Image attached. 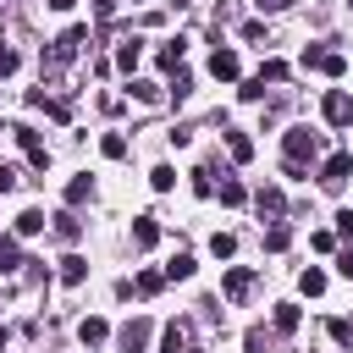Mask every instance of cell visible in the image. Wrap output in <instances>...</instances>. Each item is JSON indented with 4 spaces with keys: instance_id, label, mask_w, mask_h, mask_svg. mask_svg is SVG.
<instances>
[{
    "instance_id": "cell-37",
    "label": "cell",
    "mask_w": 353,
    "mask_h": 353,
    "mask_svg": "<svg viewBox=\"0 0 353 353\" xmlns=\"http://www.w3.org/2000/svg\"><path fill=\"white\" fill-rule=\"evenodd\" d=\"M11 72H17V50L0 39V77H11Z\"/></svg>"
},
{
    "instance_id": "cell-7",
    "label": "cell",
    "mask_w": 353,
    "mask_h": 353,
    "mask_svg": "<svg viewBox=\"0 0 353 353\" xmlns=\"http://www.w3.org/2000/svg\"><path fill=\"white\" fill-rule=\"evenodd\" d=\"M320 116H325L331 127H347V121H353V94H342V88H331V94L320 99Z\"/></svg>"
},
{
    "instance_id": "cell-1",
    "label": "cell",
    "mask_w": 353,
    "mask_h": 353,
    "mask_svg": "<svg viewBox=\"0 0 353 353\" xmlns=\"http://www.w3.org/2000/svg\"><path fill=\"white\" fill-rule=\"evenodd\" d=\"M281 149H287V176H298V171H303V160H314V154H320V138H314L309 127H292V132L281 138Z\"/></svg>"
},
{
    "instance_id": "cell-39",
    "label": "cell",
    "mask_w": 353,
    "mask_h": 353,
    "mask_svg": "<svg viewBox=\"0 0 353 353\" xmlns=\"http://www.w3.org/2000/svg\"><path fill=\"white\" fill-rule=\"evenodd\" d=\"M336 270H342V276L353 281V248H342V254H336Z\"/></svg>"
},
{
    "instance_id": "cell-34",
    "label": "cell",
    "mask_w": 353,
    "mask_h": 353,
    "mask_svg": "<svg viewBox=\"0 0 353 353\" xmlns=\"http://www.w3.org/2000/svg\"><path fill=\"white\" fill-rule=\"evenodd\" d=\"M22 188V171L17 165H0V193H17Z\"/></svg>"
},
{
    "instance_id": "cell-19",
    "label": "cell",
    "mask_w": 353,
    "mask_h": 353,
    "mask_svg": "<svg viewBox=\"0 0 353 353\" xmlns=\"http://www.w3.org/2000/svg\"><path fill=\"white\" fill-rule=\"evenodd\" d=\"M77 336H83V342H88V347H94V342H105V336H110V325H105V320H99V314H88V320H83V325H77Z\"/></svg>"
},
{
    "instance_id": "cell-23",
    "label": "cell",
    "mask_w": 353,
    "mask_h": 353,
    "mask_svg": "<svg viewBox=\"0 0 353 353\" xmlns=\"http://www.w3.org/2000/svg\"><path fill=\"white\" fill-rule=\"evenodd\" d=\"M298 292H309V298H320V292H325V270H314V265H309V270L298 276Z\"/></svg>"
},
{
    "instance_id": "cell-40",
    "label": "cell",
    "mask_w": 353,
    "mask_h": 353,
    "mask_svg": "<svg viewBox=\"0 0 353 353\" xmlns=\"http://www.w3.org/2000/svg\"><path fill=\"white\" fill-rule=\"evenodd\" d=\"M44 6H50V11H72L77 0H44Z\"/></svg>"
},
{
    "instance_id": "cell-30",
    "label": "cell",
    "mask_w": 353,
    "mask_h": 353,
    "mask_svg": "<svg viewBox=\"0 0 353 353\" xmlns=\"http://www.w3.org/2000/svg\"><path fill=\"white\" fill-rule=\"evenodd\" d=\"M287 243H292V232H287V226H281V221H276V226H270V232H265V248H270V254H281V248H287Z\"/></svg>"
},
{
    "instance_id": "cell-36",
    "label": "cell",
    "mask_w": 353,
    "mask_h": 353,
    "mask_svg": "<svg viewBox=\"0 0 353 353\" xmlns=\"http://www.w3.org/2000/svg\"><path fill=\"white\" fill-rule=\"evenodd\" d=\"M243 347H248V353H265V347H270V336H265V331H259V325H254V331H248V336H243Z\"/></svg>"
},
{
    "instance_id": "cell-27",
    "label": "cell",
    "mask_w": 353,
    "mask_h": 353,
    "mask_svg": "<svg viewBox=\"0 0 353 353\" xmlns=\"http://www.w3.org/2000/svg\"><path fill=\"white\" fill-rule=\"evenodd\" d=\"M99 149H105V160H121V154H127V138H121V132H105Z\"/></svg>"
},
{
    "instance_id": "cell-5",
    "label": "cell",
    "mask_w": 353,
    "mask_h": 353,
    "mask_svg": "<svg viewBox=\"0 0 353 353\" xmlns=\"http://www.w3.org/2000/svg\"><path fill=\"white\" fill-rule=\"evenodd\" d=\"M254 292V265H232L226 276H221V298H232V303H243Z\"/></svg>"
},
{
    "instance_id": "cell-2",
    "label": "cell",
    "mask_w": 353,
    "mask_h": 353,
    "mask_svg": "<svg viewBox=\"0 0 353 353\" xmlns=\"http://www.w3.org/2000/svg\"><path fill=\"white\" fill-rule=\"evenodd\" d=\"M347 176H353V154L347 149H336L325 165H320V188H331V193H342L347 188Z\"/></svg>"
},
{
    "instance_id": "cell-38",
    "label": "cell",
    "mask_w": 353,
    "mask_h": 353,
    "mask_svg": "<svg viewBox=\"0 0 353 353\" xmlns=\"http://www.w3.org/2000/svg\"><path fill=\"white\" fill-rule=\"evenodd\" d=\"M237 94H243V99H248V105H254V99H265V83H259V77H248V83H243V88H237Z\"/></svg>"
},
{
    "instance_id": "cell-16",
    "label": "cell",
    "mask_w": 353,
    "mask_h": 353,
    "mask_svg": "<svg viewBox=\"0 0 353 353\" xmlns=\"http://www.w3.org/2000/svg\"><path fill=\"white\" fill-rule=\"evenodd\" d=\"M77 232H83V221H77L72 210H61V215H55V237H61V243H77Z\"/></svg>"
},
{
    "instance_id": "cell-32",
    "label": "cell",
    "mask_w": 353,
    "mask_h": 353,
    "mask_svg": "<svg viewBox=\"0 0 353 353\" xmlns=\"http://www.w3.org/2000/svg\"><path fill=\"white\" fill-rule=\"evenodd\" d=\"M259 83H287V61H265L259 66Z\"/></svg>"
},
{
    "instance_id": "cell-4",
    "label": "cell",
    "mask_w": 353,
    "mask_h": 353,
    "mask_svg": "<svg viewBox=\"0 0 353 353\" xmlns=\"http://www.w3.org/2000/svg\"><path fill=\"white\" fill-rule=\"evenodd\" d=\"M83 44H88V28H66V33L50 44V55H44V61H50V66H66V61H72Z\"/></svg>"
},
{
    "instance_id": "cell-14",
    "label": "cell",
    "mask_w": 353,
    "mask_h": 353,
    "mask_svg": "<svg viewBox=\"0 0 353 353\" xmlns=\"http://www.w3.org/2000/svg\"><path fill=\"white\" fill-rule=\"evenodd\" d=\"M226 149H232V160L243 165V160H254V138L248 132H226Z\"/></svg>"
},
{
    "instance_id": "cell-31",
    "label": "cell",
    "mask_w": 353,
    "mask_h": 353,
    "mask_svg": "<svg viewBox=\"0 0 353 353\" xmlns=\"http://www.w3.org/2000/svg\"><path fill=\"white\" fill-rule=\"evenodd\" d=\"M276 331H298V303H276Z\"/></svg>"
},
{
    "instance_id": "cell-29",
    "label": "cell",
    "mask_w": 353,
    "mask_h": 353,
    "mask_svg": "<svg viewBox=\"0 0 353 353\" xmlns=\"http://www.w3.org/2000/svg\"><path fill=\"white\" fill-rule=\"evenodd\" d=\"M88 193H94V182H88V176H72V182H66V204H83Z\"/></svg>"
},
{
    "instance_id": "cell-35",
    "label": "cell",
    "mask_w": 353,
    "mask_h": 353,
    "mask_svg": "<svg viewBox=\"0 0 353 353\" xmlns=\"http://www.w3.org/2000/svg\"><path fill=\"white\" fill-rule=\"evenodd\" d=\"M331 342H342V347H353V320H331Z\"/></svg>"
},
{
    "instance_id": "cell-24",
    "label": "cell",
    "mask_w": 353,
    "mask_h": 353,
    "mask_svg": "<svg viewBox=\"0 0 353 353\" xmlns=\"http://www.w3.org/2000/svg\"><path fill=\"white\" fill-rule=\"evenodd\" d=\"M243 199H248V188H243L237 176H226V182H221V204H232V210H237Z\"/></svg>"
},
{
    "instance_id": "cell-17",
    "label": "cell",
    "mask_w": 353,
    "mask_h": 353,
    "mask_svg": "<svg viewBox=\"0 0 353 353\" xmlns=\"http://www.w3.org/2000/svg\"><path fill=\"white\" fill-rule=\"evenodd\" d=\"M83 276H88V259H77V254H66V259H61V281H66V287H77Z\"/></svg>"
},
{
    "instance_id": "cell-22",
    "label": "cell",
    "mask_w": 353,
    "mask_h": 353,
    "mask_svg": "<svg viewBox=\"0 0 353 353\" xmlns=\"http://www.w3.org/2000/svg\"><path fill=\"white\" fill-rule=\"evenodd\" d=\"M193 270H199V265H193V254H176V259L165 265V281H188Z\"/></svg>"
},
{
    "instance_id": "cell-33",
    "label": "cell",
    "mask_w": 353,
    "mask_h": 353,
    "mask_svg": "<svg viewBox=\"0 0 353 353\" xmlns=\"http://www.w3.org/2000/svg\"><path fill=\"white\" fill-rule=\"evenodd\" d=\"M188 176H193V182H188V188H193V193H199V199H210V193H215V182H210V171H204V165H199V171H188Z\"/></svg>"
},
{
    "instance_id": "cell-18",
    "label": "cell",
    "mask_w": 353,
    "mask_h": 353,
    "mask_svg": "<svg viewBox=\"0 0 353 353\" xmlns=\"http://www.w3.org/2000/svg\"><path fill=\"white\" fill-rule=\"evenodd\" d=\"M160 287H165V270H143V276L132 281V292H138V298H154Z\"/></svg>"
},
{
    "instance_id": "cell-8",
    "label": "cell",
    "mask_w": 353,
    "mask_h": 353,
    "mask_svg": "<svg viewBox=\"0 0 353 353\" xmlns=\"http://www.w3.org/2000/svg\"><path fill=\"white\" fill-rule=\"evenodd\" d=\"M303 66H314L325 77H342L347 72V55H336V50H303Z\"/></svg>"
},
{
    "instance_id": "cell-25",
    "label": "cell",
    "mask_w": 353,
    "mask_h": 353,
    "mask_svg": "<svg viewBox=\"0 0 353 353\" xmlns=\"http://www.w3.org/2000/svg\"><path fill=\"white\" fill-rule=\"evenodd\" d=\"M259 210H265V215H281V210H287L281 188H259Z\"/></svg>"
},
{
    "instance_id": "cell-12",
    "label": "cell",
    "mask_w": 353,
    "mask_h": 353,
    "mask_svg": "<svg viewBox=\"0 0 353 353\" xmlns=\"http://www.w3.org/2000/svg\"><path fill=\"white\" fill-rule=\"evenodd\" d=\"M0 270L11 276V270H22V248H17V232L11 237H0Z\"/></svg>"
},
{
    "instance_id": "cell-28",
    "label": "cell",
    "mask_w": 353,
    "mask_h": 353,
    "mask_svg": "<svg viewBox=\"0 0 353 353\" xmlns=\"http://www.w3.org/2000/svg\"><path fill=\"white\" fill-rule=\"evenodd\" d=\"M149 188H154V193L176 188V171H171V165H154V171H149Z\"/></svg>"
},
{
    "instance_id": "cell-15",
    "label": "cell",
    "mask_w": 353,
    "mask_h": 353,
    "mask_svg": "<svg viewBox=\"0 0 353 353\" xmlns=\"http://www.w3.org/2000/svg\"><path fill=\"white\" fill-rule=\"evenodd\" d=\"M44 232V210H22L17 215V237H39Z\"/></svg>"
},
{
    "instance_id": "cell-41",
    "label": "cell",
    "mask_w": 353,
    "mask_h": 353,
    "mask_svg": "<svg viewBox=\"0 0 353 353\" xmlns=\"http://www.w3.org/2000/svg\"><path fill=\"white\" fill-rule=\"evenodd\" d=\"M347 6H353V0H347Z\"/></svg>"
},
{
    "instance_id": "cell-13",
    "label": "cell",
    "mask_w": 353,
    "mask_h": 353,
    "mask_svg": "<svg viewBox=\"0 0 353 353\" xmlns=\"http://www.w3.org/2000/svg\"><path fill=\"white\" fill-rule=\"evenodd\" d=\"M138 61H143V44H138V39H127V44L116 50V66H121V72H138Z\"/></svg>"
},
{
    "instance_id": "cell-10",
    "label": "cell",
    "mask_w": 353,
    "mask_h": 353,
    "mask_svg": "<svg viewBox=\"0 0 353 353\" xmlns=\"http://www.w3.org/2000/svg\"><path fill=\"white\" fill-rule=\"evenodd\" d=\"M210 77L232 83V77H237V50H215V55H210Z\"/></svg>"
},
{
    "instance_id": "cell-3",
    "label": "cell",
    "mask_w": 353,
    "mask_h": 353,
    "mask_svg": "<svg viewBox=\"0 0 353 353\" xmlns=\"http://www.w3.org/2000/svg\"><path fill=\"white\" fill-rule=\"evenodd\" d=\"M160 353H204V347L193 342V320H171L165 336H160Z\"/></svg>"
},
{
    "instance_id": "cell-11",
    "label": "cell",
    "mask_w": 353,
    "mask_h": 353,
    "mask_svg": "<svg viewBox=\"0 0 353 353\" xmlns=\"http://www.w3.org/2000/svg\"><path fill=\"white\" fill-rule=\"evenodd\" d=\"M132 243H138V248H154V243H160V221H154V215H138V221H132Z\"/></svg>"
},
{
    "instance_id": "cell-21",
    "label": "cell",
    "mask_w": 353,
    "mask_h": 353,
    "mask_svg": "<svg viewBox=\"0 0 353 353\" xmlns=\"http://www.w3.org/2000/svg\"><path fill=\"white\" fill-rule=\"evenodd\" d=\"M132 99H138V105H160L165 94H160V83H149V77H138V83H132Z\"/></svg>"
},
{
    "instance_id": "cell-20",
    "label": "cell",
    "mask_w": 353,
    "mask_h": 353,
    "mask_svg": "<svg viewBox=\"0 0 353 353\" xmlns=\"http://www.w3.org/2000/svg\"><path fill=\"white\" fill-rule=\"evenodd\" d=\"M182 50H188V44H182V39H171V44L154 55V61H160V72H176V66H182Z\"/></svg>"
},
{
    "instance_id": "cell-26",
    "label": "cell",
    "mask_w": 353,
    "mask_h": 353,
    "mask_svg": "<svg viewBox=\"0 0 353 353\" xmlns=\"http://www.w3.org/2000/svg\"><path fill=\"white\" fill-rule=\"evenodd\" d=\"M210 254H215V259H232V254H237V237H232V232H215V237H210Z\"/></svg>"
},
{
    "instance_id": "cell-6",
    "label": "cell",
    "mask_w": 353,
    "mask_h": 353,
    "mask_svg": "<svg viewBox=\"0 0 353 353\" xmlns=\"http://www.w3.org/2000/svg\"><path fill=\"white\" fill-rule=\"evenodd\" d=\"M11 138H17V149L28 154V165H33V171H44V165H50V149L39 143V132H33V127H11Z\"/></svg>"
},
{
    "instance_id": "cell-9",
    "label": "cell",
    "mask_w": 353,
    "mask_h": 353,
    "mask_svg": "<svg viewBox=\"0 0 353 353\" xmlns=\"http://www.w3.org/2000/svg\"><path fill=\"white\" fill-rule=\"evenodd\" d=\"M149 331H154L149 320H127L121 325V353H143L149 347Z\"/></svg>"
}]
</instances>
